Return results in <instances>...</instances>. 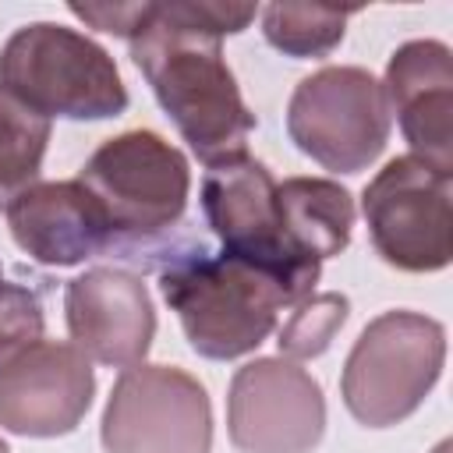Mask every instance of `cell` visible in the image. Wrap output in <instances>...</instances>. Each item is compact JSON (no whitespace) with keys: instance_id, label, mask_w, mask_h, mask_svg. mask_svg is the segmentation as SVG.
Returning <instances> with one entry per match:
<instances>
[{"instance_id":"obj_1","label":"cell","mask_w":453,"mask_h":453,"mask_svg":"<svg viewBox=\"0 0 453 453\" xmlns=\"http://www.w3.org/2000/svg\"><path fill=\"white\" fill-rule=\"evenodd\" d=\"M99 32L120 35L163 113L212 166L248 152L255 113L223 57V35L248 28L251 4H67Z\"/></svg>"},{"instance_id":"obj_2","label":"cell","mask_w":453,"mask_h":453,"mask_svg":"<svg viewBox=\"0 0 453 453\" xmlns=\"http://www.w3.org/2000/svg\"><path fill=\"white\" fill-rule=\"evenodd\" d=\"M120 241V262L163 269L173 255L195 244L180 234L191 170L177 145L149 127L106 138L74 177Z\"/></svg>"},{"instance_id":"obj_3","label":"cell","mask_w":453,"mask_h":453,"mask_svg":"<svg viewBox=\"0 0 453 453\" xmlns=\"http://www.w3.org/2000/svg\"><path fill=\"white\" fill-rule=\"evenodd\" d=\"M159 290L191 350L209 361L251 354L269 340L280 311L297 304L280 280L226 251H209L202 241L159 269Z\"/></svg>"},{"instance_id":"obj_4","label":"cell","mask_w":453,"mask_h":453,"mask_svg":"<svg viewBox=\"0 0 453 453\" xmlns=\"http://www.w3.org/2000/svg\"><path fill=\"white\" fill-rule=\"evenodd\" d=\"M0 92L46 120H106L127 110L113 57L96 39L57 21H32L4 42Z\"/></svg>"},{"instance_id":"obj_5","label":"cell","mask_w":453,"mask_h":453,"mask_svg":"<svg viewBox=\"0 0 453 453\" xmlns=\"http://www.w3.org/2000/svg\"><path fill=\"white\" fill-rule=\"evenodd\" d=\"M446 365V329L421 311H382L354 340L340 393L354 421L389 428L407 421Z\"/></svg>"},{"instance_id":"obj_6","label":"cell","mask_w":453,"mask_h":453,"mask_svg":"<svg viewBox=\"0 0 453 453\" xmlns=\"http://www.w3.org/2000/svg\"><path fill=\"white\" fill-rule=\"evenodd\" d=\"M389 103L382 81L365 67H322L297 81L287 106L290 142L333 173H361L389 142Z\"/></svg>"},{"instance_id":"obj_7","label":"cell","mask_w":453,"mask_h":453,"mask_svg":"<svg viewBox=\"0 0 453 453\" xmlns=\"http://www.w3.org/2000/svg\"><path fill=\"white\" fill-rule=\"evenodd\" d=\"M202 212L226 255L280 280L294 301L315 294L322 262L290 248L276 209V180L265 163L248 152L212 163L202 177Z\"/></svg>"},{"instance_id":"obj_8","label":"cell","mask_w":453,"mask_h":453,"mask_svg":"<svg viewBox=\"0 0 453 453\" xmlns=\"http://www.w3.org/2000/svg\"><path fill=\"white\" fill-rule=\"evenodd\" d=\"M453 173L418 159H389L365 188L361 212L386 265L439 273L453 258Z\"/></svg>"},{"instance_id":"obj_9","label":"cell","mask_w":453,"mask_h":453,"mask_svg":"<svg viewBox=\"0 0 453 453\" xmlns=\"http://www.w3.org/2000/svg\"><path fill=\"white\" fill-rule=\"evenodd\" d=\"M99 439L106 453H209V393L173 365L124 368L110 389Z\"/></svg>"},{"instance_id":"obj_10","label":"cell","mask_w":453,"mask_h":453,"mask_svg":"<svg viewBox=\"0 0 453 453\" xmlns=\"http://www.w3.org/2000/svg\"><path fill=\"white\" fill-rule=\"evenodd\" d=\"M226 432L241 453H311L326 432L322 386L297 361L255 357L230 379Z\"/></svg>"},{"instance_id":"obj_11","label":"cell","mask_w":453,"mask_h":453,"mask_svg":"<svg viewBox=\"0 0 453 453\" xmlns=\"http://www.w3.org/2000/svg\"><path fill=\"white\" fill-rule=\"evenodd\" d=\"M96 396L88 357L74 343L35 340L0 361V428L57 439L81 425Z\"/></svg>"},{"instance_id":"obj_12","label":"cell","mask_w":453,"mask_h":453,"mask_svg":"<svg viewBox=\"0 0 453 453\" xmlns=\"http://www.w3.org/2000/svg\"><path fill=\"white\" fill-rule=\"evenodd\" d=\"M64 319L74 347L106 368H134L156 336L149 287L127 269H88L64 287Z\"/></svg>"},{"instance_id":"obj_13","label":"cell","mask_w":453,"mask_h":453,"mask_svg":"<svg viewBox=\"0 0 453 453\" xmlns=\"http://www.w3.org/2000/svg\"><path fill=\"white\" fill-rule=\"evenodd\" d=\"M14 244L42 265H78L88 258H117L120 241L103 209L78 180H39L7 205Z\"/></svg>"},{"instance_id":"obj_14","label":"cell","mask_w":453,"mask_h":453,"mask_svg":"<svg viewBox=\"0 0 453 453\" xmlns=\"http://www.w3.org/2000/svg\"><path fill=\"white\" fill-rule=\"evenodd\" d=\"M389 113H396L414 156L453 173V53L439 39L403 42L382 81Z\"/></svg>"},{"instance_id":"obj_15","label":"cell","mask_w":453,"mask_h":453,"mask_svg":"<svg viewBox=\"0 0 453 453\" xmlns=\"http://www.w3.org/2000/svg\"><path fill=\"white\" fill-rule=\"evenodd\" d=\"M276 209L290 248L311 262H326L350 244L354 198L326 177H287L276 184Z\"/></svg>"},{"instance_id":"obj_16","label":"cell","mask_w":453,"mask_h":453,"mask_svg":"<svg viewBox=\"0 0 453 453\" xmlns=\"http://www.w3.org/2000/svg\"><path fill=\"white\" fill-rule=\"evenodd\" d=\"M50 145V120L0 92V209L39 184L42 156Z\"/></svg>"},{"instance_id":"obj_17","label":"cell","mask_w":453,"mask_h":453,"mask_svg":"<svg viewBox=\"0 0 453 453\" xmlns=\"http://www.w3.org/2000/svg\"><path fill=\"white\" fill-rule=\"evenodd\" d=\"M354 11L336 7H304V4H269L262 11V35L273 50L304 60V57H329L347 28Z\"/></svg>"},{"instance_id":"obj_18","label":"cell","mask_w":453,"mask_h":453,"mask_svg":"<svg viewBox=\"0 0 453 453\" xmlns=\"http://www.w3.org/2000/svg\"><path fill=\"white\" fill-rule=\"evenodd\" d=\"M350 315V301L336 290H322V294H308L304 301L294 304L290 319L280 326V354L287 361H308L329 350L333 336L343 329Z\"/></svg>"},{"instance_id":"obj_19","label":"cell","mask_w":453,"mask_h":453,"mask_svg":"<svg viewBox=\"0 0 453 453\" xmlns=\"http://www.w3.org/2000/svg\"><path fill=\"white\" fill-rule=\"evenodd\" d=\"M42 301L35 290L21 283H7L0 269V357H11L14 350L35 343L42 336Z\"/></svg>"},{"instance_id":"obj_20","label":"cell","mask_w":453,"mask_h":453,"mask_svg":"<svg viewBox=\"0 0 453 453\" xmlns=\"http://www.w3.org/2000/svg\"><path fill=\"white\" fill-rule=\"evenodd\" d=\"M0 453H11V449H7V442H4V439H0Z\"/></svg>"}]
</instances>
